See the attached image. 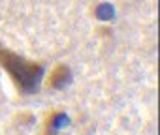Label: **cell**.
I'll use <instances>...</instances> for the list:
<instances>
[{
  "label": "cell",
  "instance_id": "cell-1",
  "mask_svg": "<svg viewBox=\"0 0 160 135\" xmlns=\"http://www.w3.org/2000/svg\"><path fill=\"white\" fill-rule=\"evenodd\" d=\"M0 64L10 73V77L13 79V83L21 94H36L40 90V83L43 77L42 64L28 62L2 47H0Z\"/></svg>",
  "mask_w": 160,
  "mask_h": 135
},
{
  "label": "cell",
  "instance_id": "cell-2",
  "mask_svg": "<svg viewBox=\"0 0 160 135\" xmlns=\"http://www.w3.org/2000/svg\"><path fill=\"white\" fill-rule=\"evenodd\" d=\"M72 83V72H70V68L68 66H57L55 70L51 72V77H49V85L53 88H64Z\"/></svg>",
  "mask_w": 160,
  "mask_h": 135
},
{
  "label": "cell",
  "instance_id": "cell-3",
  "mask_svg": "<svg viewBox=\"0 0 160 135\" xmlns=\"http://www.w3.org/2000/svg\"><path fill=\"white\" fill-rule=\"evenodd\" d=\"M70 124V118L66 113H51L45 124V135H58L60 129H64Z\"/></svg>",
  "mask_w": 160,
  "mask_h": 135
},
{
  "label": "cell",
  "instance_id": "cell-4",
  "mask_svg": "<svg viewBox=\"0 0 160 135\" xmlns=\"http://www.w3.org/2000/svg\"><path fill=\"white\" fill-rule=\"evenodd\" d=\"M96 17H98V19H102V21H109V19L113 17V8H111V6H108V4H104V6L96 8Z\"/></svg>",
  "mask_w": 160,
  "mask_h": 135
}]
</instances>
